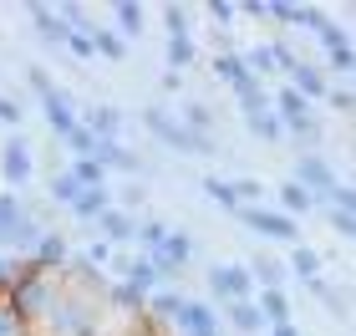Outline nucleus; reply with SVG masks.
<instances>
[{"instance_id": "aec40b11", "label": "nucleus", "mask_w": 356, "mask_h": 336, "mask_svg": "<svg viewBox=\"0 0 356 336\" xmlns=\"http://www.w3.org/2000/svg\"><path fill=\"white\" fill-rule=\"evenodd\" d=\"M311 209H321V204H316L311 194H305V189H300L296 179H290V184H280V214H290V219L300 224V214H311Z\"/></svg>"}, {"instance_id": "79ce46f5", "label": "nucleus", "mask_w": 356, "mask_h": 336, "mask_svg": "<svg viewBox=\"0 0 356 336\" xmlns=\"http://www.w3.org/2000/svg\"><path fill=\"white\" fill-rule=\"evenodd\" d=\"M265 336H300V331H296V326H270Z\"/></svg>"}, {"instance_id": "7c9ffc66", "label": "nucleus", "mask_w": 356, "mask_h": 336, "mask_svg": "<svg viewBox=\"0 0 356 336\" xmlns=\"http://www.w3.org/2000/svg\"><path fill=\"white\" fill-rule=\"evenodd\" d=\"M112 306L133 316V311H143V306H148V296H143L138 285H127V280H122V285H112Z\"/></svg>"}, {"instance_id": "f704fd0d", "label": "nucleus", "mask_w": 356, "mask_h": 336, "mask_svg": "<svg viewBox=\"0 0 356 336\" xmlns=\"http://www.w3.org/2000/svg\"><path fill=\"white\" fill-rule=\"evenodd\" d=\"M326 214H331V230H336V234L356 239V214H346V209H326Z\"/></svg>"}, {"instance_id": "39448f33", "label": "nucleus", "mask_w": 356, "mask_h": 336, "mask_svg": "<svg viewBox=\"0 0 356 336\" xmlns=\"http://www.w3.org/2000/svg\"><path fill=\"white\" fill-rule=\"evenodd\" d=\"M239 219H245L254 234H265V239L300 245V224L290 219V214H280V209H270V204H245V209H239Z\"/></svg>"}, {"instance_id": "4468645a", "label": "nucleus", "mask_w": 356, "mask_h": 336, "mask_svg": "<svg viewBox=\"0 0 356 336\" xmlns=\"http://www.w3.org/2000/svg\"><path fill=\"white\" fill-rule=\"evenodd\" d=\"M224 316H229V326H234L239 336H265V331H270L254 301H229V306H224Z\"/></svg>"}, {"instance_id": "0eeeda50", "label": "nucleus", "mask_w": 356, "mask_h": 336, "mask_svg": "<svg viewBox=\"0 0 356 336\" xmlns=\"http://www.w3.org/2000/svg\"><path fill=\"white\" fill-rule=\"evenodd\" d=\"M209 296H214L219 306H229V301H254L250 265H214L209 270Z\"/></svg>"}, {"instance_id": "37998d69", "label": "nucleus", "mask_w": 356, "mask_h": 336, "mask_svg": "<svg viewBox=\"0 0 356 336\" xmlns=\"http://www.w3.org/2000/svg\"><path fill=\"white\" fill-rule=\"evenodd\" d=\"M346 77H356V51H351V61H346Z\"/></svg>"}, {"instance_id": "6ab92c4d", "label": "nucleus", "mask_w": 356, "mask_h": 336, "mask_svg": "<svg viewBox=\"0 0 356 336\" xmlns=\"http://www.w3.org/2000/svg\"><path fill=\"white\" fill-rule=\"evenodd\" d=\"M87 36H92V51H97V56H107V61H122V56H127V41L118 36V31H107V26L92 21Z\"/></svg>"}, {"instance_id": "f257e3e1", "label": "nucleus", "mask_w": 356, "mask_h": 336, "mask_svg": "<svg viewBox=\"0 0 356 336\" xmlns=\"http://www.w3.org/2000/svg\"><path fill=\"white\" fill-rule=\"evenodd\" d=\"M51 301H56V285H51V275H46L41 265H21L15 270V280H10V311L21 316H41V311H51Z\"/></svg>"}, {"instance_id": "4c0bfd02", "label": "nucleus", "mask_w": 356, "mask_h": 336, "mask_svg": "<svg viewBox=\"0 0 356 336\" xmlns=\"http://www.w3.org/2000/svg\"><path fill=\"white\" fill-rule=\"evenodd\" d=\"M209 15H214V21H219V26H229V21H234V15H239V6H224V0H214V6H209Z\"/></svg>"}, {"instance_id": "a211bd4d", "label": "nucleus", "mask_w": 356, "mask_h": 336, "mask_svg": "<svg viewBox=\"0 0 356 336\" xmlns=\"http://www.w3.org/2000/svg\"><path fill=\"white\" fill-rule=\"evenodd\" d=\"M254 306H260L265 326H290V296L285 291H260V296H254Z\"/></svg>"}, {"instance_id": "b1692460", "label": "nucleus", "mask_w": 356, "mask_h": 336, "mask_svg": "<svg viewBox=\"0 0 356 336\" xmlns=\"http://www.w3.org/2000/svg\"><path fill=\"white\" fill-rule=\"evenodd\" d=\"M82 194H87V184L76 179L72 168H67V173H56V179H51V199H56V204H67V209H72V204L82 199Z\"/></svg>"}, {"instance_id": "72a5a7b5", "label": "nucleus", "mask_w": 356, "mask_h": 336, "mask_svg": "<svg viewBox=\"0 0 356 336\" xmlns=\"http://www.w3.org/2000/svg\"><path fill=\"white\" fill-rule=\"evenodd\" d=\"M163 21H168V41H173V36H188V10H184V6H168Z\"/></svg>"}, {"instance_id": "a878e982", "label": "nucleus", "mask_w": 356, "mask_h": 336, "mask_svg": "<svg viewBox=\"0 0 356 336\" xmlns=\"http://www.w3.org/2000/svg\"><path fill=\"white\" fill-rule=\"evenodd\" d=\"M290 270H296L300 280H316L321 275V255L311 245H290Z\"/></svg>"}, {"instance_id": "6e6552de", "label": "nucleus", "mask_w": 356, "mask_h": 336, "mask_svg": "<svg viewBox=\"0 0 356 336\" xmlns=\"http://www.w3.org/2000/svg\"><path fill=\"white\" fill-rule=\"evenodd\" d=\"M148 260L158 265V275H178V270H188V260H193V239L184 230H168V239L148 255Z\"/></svg>"}, {"instance_id": "7ed1b4c3", "label": "nucleus", "mask_w": 356, "mask_h": 336, "mask_svg": "<svg viewBox=\"0 0 356 336\" xmlns=\"http://www.w3.org/2000/svg\"><path fill=\"white\" fill-rule=\"evenodd\" d=\"M31 87L41 92V112H46V122H51V133H56V138H72L76 127H82V118H76L72 97H67L61 87H51V77H46V72H31Z\"/></svg>"}, {"instance_id": "5701e85b", "label": "nucleus", "mask_w": 356, "mask_h": 336, "mask_svg": "<svg viewBox=\"0 0 356 336\" xmlns=\"http://www.w3.org/2000/svg\"><path fill=\"white\" fill-rule=\"evenodd\" d=\"M184 301L188 296H178V291H153L148 296V316H153V321H173V316L184 311Z\"/></svg>"}, {"instance_id": "f3484780", "label": "nucleus", "mask_w": 356, "mask_h": 336, "mask_svg": "<svg viewBox=\"0 0 356 336\" xmlns=\"http://www.w3.org/2000/svg\"><path fill=\"white\" fill-rule=\"evenodd\" d=\"M26 15H31V21H36V31H41L46 41L67 46V21H61V15H56L51 6H36V0H31V6H26Z\"/></svg>"}, {"instance_id": "bb28decb", "label": "nucleus", "mask_w": 356, "mask_h": 336, "mask_svg": "<svg viewBox=\"0 0 356 336\" xmlns=\"http://www.w3.org/2000/svg\"><path fill=\"white\" fill-rule=\"evenodd\" d=\"M245 67H250V77H270V72H280V67H275V41L250 46V51H245Z\"/></svg>"}, {"instance_id": "1a4fd4ad", "label": "nucleus", "mask_w": 356, "mask_h": 336, "mask_svg": "<svg viewBox=\"0 0 356 336\" xmlns=\"http://www.w3.org/2000/svg\"><path fill=\"white\" fill-rule=\"evenodd\" d=\"M31 168H36V158H31L26 138H10L6 148H0V173H6L10 194H15V189H21V184H31Z\"/></svg>"}, {"instance_id": "9b49d317", "label": "nucleus", "mask_w": 356, "mask_h": 336, "mask_svg": "<svg viewBox=\"0 0 356 336\" xmlns=\"http://www.w3.org/2000/svg\"><path fill=\"white\" fill-rule=\"evenodd\" d=\"M285 87H296L305 102H326V97H331V82H326V72H321L316 61H300V67L290 72V82H285Z\"/></svg>"}, {"instance_id": "ddd939ff", "label": "nucleus", "mask_w": 356, "mask_h": 336, "mask_svg": "<svg viewBox=\"0 0 356 336\" xmlns=\"http://www.w3.org/2000/svg\"><path fill=\"white\" fill-rule=\"evenodd\" d=\"M82 127H87L97 143H122V112H118V107H107V102H102V107H92Z\"/></svg>"}, {"instance_id": "c756f323", "label": "nucleus", "mask_w": 356, "mask_h": 336, "mask_svg": "<svg viewBox=\"0 0 356 336\" xmlns=\"http://www.w3.org/2000/svg\"><path fill=\"white\" fill-rule=\"evenodd\" d=\"M193 56H199L193 36H173V41H168V72H184V67H193Z\"/></svg>"}, {"instance_id": "c03bdc74", "label": "nucleus", "mask_w": 356, "mask_h": 336, "mask_svg": "<svg viewBox=\"0 0 356 336\" xmlns=\"http://www.w3.org/2000/svg\"><path fill=\"white\" fill-rule=\"evenodd\" d=\"M184 336H193V331H184Z\"/></svg>"}, {"instance_id": "c9c22d12", "label": "nucleus", "mask_w": 356, "mask_h": 336, "mask_svg": "<svg viewBox=\"0 0 356 336\" xmlns=\"http://www.w3.org/2000/svg\"><path fill=\"white\" fill-rule=\"evenodd\" d=\"M0 336H26V321L10 306H0Z\"/></svg>"}, {"instance_id": "4be33fe9", "label": "nucleus", "mask_w": 356, "mask_h": 336, "mask_svg": "<svg viewBox=\"0 0 356 336\" xmlns=\"http://www.w3.org/2000/svg\"><path fill=\"white\" fill-rule=\"evenodd\" d=\"M102 209H112V189H107V184H102V189H87V194L72 204V214H76V219H92V224H97V214H102Z\"/></svg>"}, {"instance_id": "20e7f679", "label": "nucleus", "mask_w": 356, "mask_h": 336, "mask_svg": "<svg viewBox=\"0 0 356 336\" xmlns=\"http://www.w3.org/2000/svg\"><path fill=\"white\" fill-rule=\"evenodd\" d=\"M296 184H300L316 204H331V199H336V189H341L336 168H331L321 153H300V158H296Z\"/></svg>"}, {"instance_id": "f03ea898", "label": "nucleus", "mask_w": 356, "mask_h": 336, "mask_svg": "<svg viewBox=\"0 0 356 336\" xmlns=\"http://www.w3.org/2000/svg\"><path fill=\"white\" fill-rule=\"evenodd\" d=\"M143 122H148V133H158V138H163L173 153H199V158H209V153H214V138L188 133V127H184V118H173L168 107H148V112H143Z\"/></svg>"}, {"instance_id": "dca6fc26", "label": "nucleus", "mask_w": 356, "mask_h": 336, "mask_svg": "<svg viewBox=\"0 0 356 336\" xmlns=\"http://www.w3.org/2000/svg\"><path fill=\"white\" fill-rule=\"evenodd\" d=\"M61 260H67V239H61L56 230H46L36 239V250H31V265H41L46 275H51V270H61Z\"/></svg>"}, {"instance_id": "ea45409f", "label": "nucleus", "mask_w": 356, "mask_h": 336, "mask_svg": "<svg viewBox=\"0 0 356 336\" xmlns=\"http://www.w3.org/2000/svg\"><path fill=\"white\" fill-rule=\"evenodd\" d=\"M234 189H239V204H245V199H260V184H254V179H239Z\"/></svg>"}, {"instance_id": "423d86ee", "label": "nucleus", "mask_w": 356, "mask_h": 336, "mask_svg": "<svg viewBox=\"0 0 356 336\" xmlns=\"http://www.w3.org/2000/svg\"><path fill=\"white\" fill-rule=\"evenodd\" d=\"M46 316H51L56 336H97V311L87 301H76V296H56Z\"/></svg>"}, {"instance_id": "f8f14e48", "label": "nucleus", "mask_w": 356, "mask_h": 336, "mask_svg": "<svg viewBox=\"0 0 356 336\" xmlns=\"http://www.w3.org/2000/svg\"><path fill=\"white\" fill-rule=\"evenodd\" d=\"M214 77L219 82H229L234 92H250L260 77H250V67H245V51H219L214 56Z\"/></svg>"}, {"instance_id": "c85d7f7f", "label": "nucleus", "mask_w": 356, "mask_h": 336, "mask_svg": "<svg viewBox=\"0 0 356 336\" xmlns=\"http://www.w3.org/2000/svg\"><path fill=\"white\" fill-rule=\"evenodd\" d=\"M112 15H118L122 36H138V31L148 26V21H143V6H138V0H118V6H112Z\"/></svg>"}, {"instance_id": "2eb2a0df", "label": "nucleus", "mask_w": 356, "mask_h": 336, "mask_svg": "<svg viewBox=\"0 0 356 336\" xmlns=\"http://www.w3.org/2000/svg\"><path fill=\"white\" fill-rule=\"evenodd\" d=\"M97 230L107 234V245H127V239H138V219L122 214V209H102L97 214Z\"/></svg>"}, {"instance_id": "412c9836", "label": "nucleus", "mask_w": 356, "mask_h": 336, "mask_svg": "<svg viewBox=\"0 0 356 336\" xmlns=\"http://www.w3.org/2000/svg\"><path fill=\"white\" fill-rule=\"evenodd\" d=\"M245 122H250V133L265 138V143H280V138H285V122L275 118V107H254V112H245Z\"/></svg>"}, {"instance_id": "9d476101", "label": "nucleus", "mask_w": 356, "mask_h": 336, "mask_svg": "<svg viewBox=\"0 0 356 336\" xmlns=\"http://www.w3.org/2000/svg\"><path fill=\"white\" fill-rule=\"evenodd\" d=\"M173 326H178V336H184V331H193V336H219V311L209 306V301H184V311L173 316Z\"/></svg>"}, {"instance_id": "e433bc0d", "label": "nucleus", "mask_w": 356, "mask_h": 336, "mask_svg": "<svg viewBox=\"0 0 356 336\" xmlns=\"http://www.w3.org/2000/svg\"><path fill=\"white\" fill-rule=\"evenodd\" d=\"M326 102H331L336 112H351V107H356V92H346V87H331V97H326Z\"/></svg>"}, {"instance_id": "cd10ccee", "label": "nucleus", "mask_w": 356, "mask_h": 336, "mask_svg": "<svg viewBox=\"0 0 356 336\" xmlns=\"http://www.w3.org/2000/svg\"><path fill=\"white\" fill-rule=\"evenodd\" d=\"M204 194L214 199V204H224V209H234V214L245 209V204H239V189H234V184H224V179H214V173L204 179Z\"/></svg>"}, {"instance_id": "a19ab883", "label": "nucleus", "mask_w": 356, "mask_h": 336, "mask_svg": "<svg viewBox=\"0 0 356 336\" xmlns=\"http://www.w3.org/2000/svg\"><path fill=\"white\" fill-rule=\"evenodd\" d=\"M15 270H21V265H15L10 255H0V285H10V280H15Z\"/></svg>"}, {"instance_id": "58836bf2", "label": "nucleus", "mask_w": 356, "mask_h": 336, "mask_svg": "<svg viewBox=\"0 0 356 336\" xmlns=\"http://www.w3.org/2000/svg\"><path fill=\"white\" fill-rule=\"evenodd\" d=\"M0 122H21V102H10V97H0Z\"/></svg>"}, {"instance_id": "473e14b6", "label": "nucleus", "mask_w": 356, "mask_h": 336, "mask_svg": "<svg viewBox=\"0 0 356 336\" xmlns=\"http://www.w3.org/2000/svg\"><path fill=\"white\" fill-rule=\"evenodd\" d=\"M67 51H72L76 61H97V51H92V36H87V31H67Z\"/></svg>"}, {"instance_id": "393cba45", "label": "nucleus", "mask_w": 356, "mask_h": 336, "mask_svg": "<svg viewBox=\"0 0 356 336\" xmlns=\"http://www.w3.org/2000/svg\"><path fill=\"white\" fill-rule=\"evenodd\" d=\"M250 275L260 280L265 291H280V285H285V265L270 260V255H260V260H250Z\"/></svg>"}, {"instance_id": "2f4dec72", "label": "nucleus", "mask_w": 356, "mask_h": 336, "mask_svg": "<svg viewBox=\"0 0 356 336\" xmlns=\"http://www.w3.org/2000/svg\"><path fill=\"white\" fill-rule=\"evenodd\" d=\"M72 173H76V179H82L87 189H102V184H107V168L97 163V158H76V163H72Z\"/></svg>"}]
</instances>
